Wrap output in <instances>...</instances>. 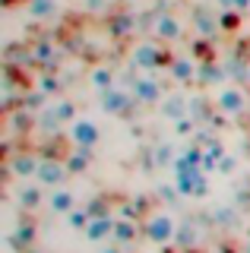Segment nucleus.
<instances>
[{
  "mask_svg": "<svg viewBox=\"0 0 250 253\" xmlns=\"http://www.w3.org/2000/svg\"><path fill=\"white\" fill-rule=\"evenodd\" d=\"M177 231H181V225H177L174 212L165 209V206H155V209L146 212L143 218V237L155 247H168V244L177 241Z\"/></svg>",
  "mask_w": 250,
  "mask_h": 253,
  "instance_id": "obj_1",
  "label": "nucleus"
},
{
  "mask_svg": "<svg viewBox=\"0 0 250 253\" xmlns=\"http://www.w3.org/2000/svg\"><path fill=\"white\" fill-rule=\"evenodd\" d=\"M212 105L218 108V114L225 117H241L250 111V92L244 85H234V83H225L218 85L215 95H212Z\"/></svg>",
  "mask_w": 250,
  "mask_h": 253,
  "instance_id": "obj_2",
  "label": "nucleus"
},
{
  "mask_svg": "<svg viewBox=\"0 0 250 253\" xmlns=\"http://www.w3.org/2000/svg\"><path fill=\"white\" fill-rule=\"evenodd\" d=\"M67 136H70V142H73L76 149L92 152V149L101 142V126L92 121V117H73V121L67 124Z\"/></svg>",
  "mask_w": 250,
  "mask_h": 253,
  "instance_id": "obj_3",
  "label": "nucleus"
},
{
  "mask_svg": "<svg viewBox=\"0 0 250 253\" xmlns=\"http://www.w3.org/2000/svg\"><path fill=\"white\" fill-rule=\"evenodd\" d=\"M80 206V196H76V190L73 187H67V184H57V187H48V193H44V209L51 212V215H60V218H67L70 212Z\"/></svg>",
  "mask_w": 250,
  "mask_h": 253,
  "instance_id": "obj_4",
  "label": "nucleus"
},
{
  "mask_svg": "<svg viewBox=\"0 0 250 253\" xmlns=\"http://www.w3.org/2000/svg\"><path fill=\"white\" fill-rule=\"evenodd\" d=\"M174 190L184 196V200H200V196H206V174L200 168H190V171H177L174 177Z\"/></svg>",
  "mask_w": 250,
  "mask_h": 253,
  "instance_id": "obj_5",
  "label": "nucleus"
},
{
  "mask_svg": "<svg viewBox=\"0 0 250 253\" xmlns=\"http://www.w3.org/2000/svg\"><path fill=\"white\" fill-rule=\"evenodd\" d=\"M162 57H165V54H162V47L155 42H136L130 47V60H133V67H139L143 73H152L162 63Z\"/></svg>",
  "mask_w": 250,
  "mask_h": 253,
  "instance_id": "obj_6",
  "label": "nucleus"
},
{
  "mask_svg": "<svg viewBox=\"0 0 250 253\" xmlns=\"http://www.w3.org/2000/svg\"><path fill=\"white\" fill-rule=\"evenodd\" d=\"M67 174H70V165L57 162V158H42V168H38L35 180H38V184H42L44 190H48V187L64 184V180H67Z\"/></svg>",
  "mask_w": 250,
  "mask_h": 253,
  "instance_id": "obj_7",
  "label": "nucleus"
},
{
  "mask_svg": "<svg viewBox=\"0 0 250 253\" xmlns=\"http://www.w3.org/2000/svg\"><path fill=\"white\" fill-rule=\"evenodd\" d=\"M114 225H117L114 215H92V221L85 225L83 237H85L89 244H108V241L114 237Z\"/></svg>",
  "mask_w": 250,
  "mask_h": 253,
  "instance_id": "obj_8",
  "label": "nucleus"
},
{
  "mask_svg": "<svg viewBox=\"0 0 250 253\" xmlns=\"http://www.w3.org/2000/svg\"><path fill=\"white\" fill-rule=\"evenodd\" d=\"M152 35L159 38V42H177V38L184 35V22L177 19L174 13H162V16H155V22H152Z\"/></svg>",
  "mask_w": 250,
  "mask_h": 253,
  "instance_id": "obj_9",
  "label": "nucleus"
},
{
  "mask_svg": "<svg viewBox=\"0 0 250 253\" xmlns=\"http://www.w3.org/2000/svg\"><path fill=\"white\" fill-rule=\"evenodd\" d=\"M38 168H42V158H38L35 152H19L16 158H10V174L19 180H35Z\"/></svg>",
  "mask_w": 250,
  "mask_h": 253,
  "instance_id": "obj_10",
  "label": "nucleus"
},
{
  "mask_svg": "<svg viewBox=\"0 0 250 253\" xmlns=\"http://www.w3.org/2000/svg\"><path fill=\"white\" fill-rule=\"evenodd\" d=\"M133 95H136V101H143V105H152V101L162 98V89H159V83H155L152 76H139L133 83Z\"/></svg>",
  "mask_w": 250,
  "mask_h": 253,
  "instance_id": "obj_11",
  "label": "nucleus"
},
{
  "mask_svg": "<svg viewBox=\"0 0 250 253\" xmlns=\"http://www.w3.org/2000/svg\"><path fill=\"white\" fill-rule=\"evenodd\" d=\"M139 234H143V225H136V221H127V218H117V225H114V237H111V241L124 247V244H133Z\"/></svg>",
  "mask_w": 250,
  "mask_h": 253,
  "instance_id": "obj_12",
  "label": "nucleus"
},
{
  "mask_svg": "<svg viewBox=\"0 0 250 253\" xmlns=\"http://www.w3.org/2000/svg\"><path fill=\"white\" fill-rule=\"evenodd\" d=\"M171 76H174L181 85L193 83V79H197V63H193L190 57H174L171 60Z\"/></svg>",
  "mask_w": 250,
  "mask_h": 253,
  "instance_id": "obj_13",
  "label": "nucleus"
},
{
  "mask_svg": "<svg viewBox=\"0 0 250 253\" xmlns=\"http://www.w3.org/2000/svg\"><path fill=\"white\" fill-rule=\"evenodd\" d=\"M162 114H165L168 121H184L187 117V101L181 95H168V98H162Z\"/></svg>",
  "mask_w": 250,
  "mask_h": 253,
  "instance_id": "obj_14",
  "label": "nucleus"
},
{
  "mask_svg": "<svg viewBox=\"0 0 250 253\" xmlns=\"http://www.w3.org/2000/svg\"><path fill=\"white\" fill-rule=\"evenodd\" d=\"M89 83H92V89H95V92L105 95V92L114 89V73H111L108 67H95V70L89 73Z\"/></svg>",
  "mask_w": 250,
  "mask_h": 253,
  "instance_id": "obj_15",
  "label": "nucleus"
},
{
  "mask_svg": "<svg viewBox=\"0 0 250 253\" xmlns=\"http://www.w3.org/2000/svg\"><path fill=\"white\" fill-rule=\"evenodd\" d=\"M101 105H105V111H111V114H121V111L127 108V92H121V89L114 85L111 92L101 95Z\"/></svg>",
  "mask_w": 250,
  "mask_h": 253,
  "instance_id": "obj_16",
  "label": "nucleus"
},
{
  "mask_svg": "<svg viewBox=\"0 0 250 253\" xmlns=\"http://www.w3.org/2000/svg\"><path fill=\"white\" fill-rule=\"evenodd\" d=\"M54 13H57L54 0H29V16H35V19H48Z\"/></svg>",
  "mask_w": 250,
  "mask_h": 253,
  "instance_id": "obj_17",
  "label": "nucleus"
},
{
  "mask_svg": "<svg viewBox=\"0 0 250 253\" xmlns=\"http://www.w3.org/2000/svg\"><path fill=\"white\" fill-rule=\"evenodd\" d=\"M92 221V212H83V209H73L67 215V225L70 228H80V231H85V225Z\"/></svg>",
  "mask_w": 250,
  "mask_h": 253,
  "instance_id": "obj_18",
  "label": "nucleus"
},
{
  "mask_svg": "<svg viewBox=\"0 0 250 253\" xmlns=\"http://www.w3.org/2000/svg\"><path fill=\"white\" fill-rule=\"evenodd\" d=\"M200 237H197V228H190V225H181V231H177V244L181 247H193Z\"/></svg>",
  "mask_w": 250,
  "mask_h": 253,
  "instance_id": "obj_19",
  "label": "nucleus"
},
{
  "mask_svg": "<svg viewBox=\"0 0 250 253\" xmlns=\"http://www.w3.org/2000/svg\"><path fill=\"white\" fill-rule=\"evenodd\" d=\"M98 253H124V247L114 244V241H108V244H98Z\"/></svg>",
  "mask_w": 250,
  "mask_h": 253,
  "instance_id": "obj_20",
  "label": "nucleus"
},
{
  "mask_svg": "<svg viewBox=\"0 0 250 253\" xmlns=\"http://www.w3.org/2000/svg\"><path fill=\"white\" fill-rule=\"evenodd\" d=\"M231 6H234V10H241V13H244V10H250V0H231Z\"/></svg>",
  "mask_w": 250,
  "mask_h": 253,
  "instance_id": "obj_21",
  "label": "nucleus"
},
{
  "mask_svg": "<svg viewBox=\"0 0 250 253\" xmlns=\"http://www.w3.org/2000/svg\"><path fill=\"white\" fill-rule=\"evenodd\" d=\"M83 3H85V6H92V10H98V6L105 3V0H83Z\"/></svg>",
  "mask_w": 250,
  "mask_h": 253,
  "instance_id": "obj_22",
  "label": "nucleus"
},
{
  "mask_svg": "<svg viewBox=\"0 0 250 253\" xmlns=\"http://www.w3.org/2000/svg\"><path fill=\"white\" fill-rule=\"evenodd\" d=\"M206 253H225V250H222V247H209Z\"/></svg>",
  "mask_w": 250,
  "mask_h": 253,
  "instance_id": "obj_23",
  "label": "nucleus"
},
{
  "mask_svg": "<svg viewBox=\"0 0 250 253\" xmlns=\"http://www.w3.org/2000/svg\"><path fill=\"white\" fill-rule=\"evenodd\" d=\"M247 76H250V67H247Z\"/></svg>",
  "mask_w": 250,
  "mask_h": 253,
  "instance_id": "obj_24",
  "label": "nucleus"
}]
</instances>
